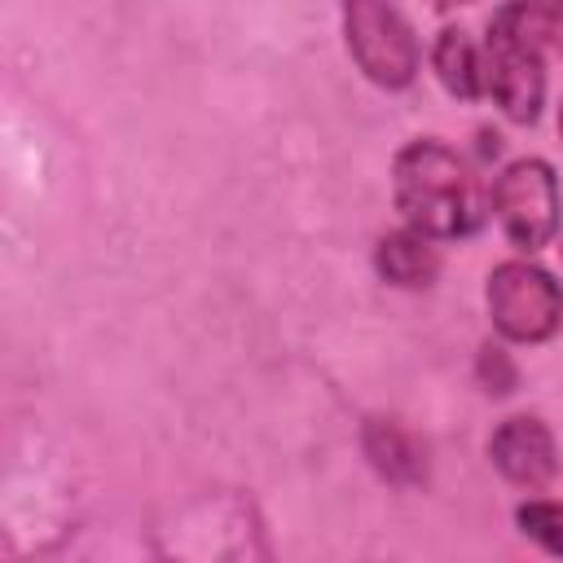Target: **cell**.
<instances>
[{"label": "cell", "instance_id": "obj_1", "mask_svg": "<svg viewBox=\"0 0 563 563\" xmlns=\"http://www.w3.org/2000/svg\"><path fill=\"white\" fill-rule=\"evenodd\" d=\"M396 207L422 238H466L484 224V194L466 163L440 141H413L391 167Z\"/></svg>", "mask_w": 563, "mask_h": 563}, {"label": "cell", "instance_id": "obj_2", "mask_svg": "<svg viewBox=\"0 0 563 563\" xmlns=\"http://www.w3.org/2000/svg\"><path fill=\"white\" fill-rule=\"evenodd\" d=\"M163 563H273L264 523L251 497L233 488L198 493L158 519L154 532Z\"/></svg>", "mask_w": 563, "mask_h": 563}, {"label": "cell", "instance_id": "obj_3", "mask_svg": "<svg viewBox=\"0 0 563 563\" xmlns=\"http://www.w3.org/2000/svg\"><path fill=\"white\" fill-rule=\"evenodd\" d=\"M488 312L506 339L541 343L563 325V290L545 268L528 260H510L497 264L488 277Z\"/></svg>", "mask_w": 563, "mask_h": 563}, {"label": "cell", "instance_id": "obj_4", "mask_svg": "<svg viewBox=\"0 0 563 563\" xmlns=\"http://www.w3.org/2000/svg\"><path fill=\"white\" fill-rule=\"evenodd\" d=\"M347 26V48L356 66L378 84V88H409L418 75V44L400 9L378 4V0H356L343 9Z\"/></svg>", "mask_w": 563, "mask_h": 563}, {"label": "cell", "instance_id": "obj_5", "mask_svg": "<svg viewBox=\"0 0 563 563\" xmlns=\"http://www.w3.org/2000/svg\"><path fill=\"white\" fill-rule=\"evenodd\" d=\"M493 211L519 251H541L559 229V180L550 163L519 158L493 185Z\"/></svg>", "mask_w": 563, "mask_h": 563}, {"label": "cell", "instance_id": "obj_6", "mask_svg": "<svg viewBox=\"0 0 563 563\" xmlns=\"http://www.w3.org/2000/svg\"><path fill=\"white\" fill-rule=\"evenodd\" d=\"M484 88L493 92V101L515 119V123H532L545 97V70L541 57L532 48H523L519 40L501 35L497 26H488V44H484Z\"/></svg>", "mask_w": 563, "mask_h": 563}, {"label": "cell", "instance_id": "obj_7", "mask_svg": "<svg viewBox=\"0 0 563 563\" xmlns=\"http://www.w3.org/2000/svg\"><path fill=\"white\" fill-rule=\"evenodd\" d=\"M488 457L519 488H545L559 471L554 435L537 418H506L488 440Z\"/></svg>", "mask_w": 563, "mask_h": 563}, {"label": "cell", "instance_id": "obj_8", "mask_svg": "<svg viewBox=\"0 0 563 563\" xmlns=\"http://www.w3.org/2000/svg\"><path fill=\"white\" fill-rule=\"evenodd\" d=\"M365 457L374 462V471L391 484H422L427 479V449L391 418H369L361 431Z\"/></svg>", "mask_w": 563, "mask_h": 563}, {"label": "cell", "instance_id": "obj_9", "mask_svg": "<svg viewBox=\"0 0 563 563\" xmlns=\"http://www.w3.org/2000/svg\"><path fill=\"white\" fill-rule=\"evenodd\" d=\"M493 26L510 40H519L523 48H532L537 57H563V4L554 0H523V4H506L493 13Z\"/></svg>", "mask_w": 563, "mask_h": 563}, {"label": "cell", "instance_id": "obj_10", "mask_svg": "<svg viewBox=\"0 0 563 563\" xmlns=\"http://www.w3.org/2000/svg\"><path fill=\"white\" fill-rule=\"evenodd\" d=\"M374 264L391 286H427L440 273V255L422 233H387L374 251Z\"/></svg>", "mask_w": 563, "mask_h": 563}, {"label": "cell", "instance_id": "obj_11", "mask_svg": "<svg viewBox=\"0 0 563 563\" xmlns=\"http://www.w3.org/2000/svg\"><path fill=\"white\" fill-rule=\"evenodd\" d=\"M435 75H440V84L453 92V97H462V101H475L479 97V88H484V62H479V53H475V44L466 40V31H440V40H435Z\"/></svg>", "mask_w": 563, "mask_h": 563}, {"label": "cell", "instance_id": "obj_12", "mask_svg": "<svg viewBox=\"0 0 563 563\" xmlns=\"http://www.w3.org/2000/svg\"><path fill=\"white\" fill-rule=\"evenodd\" d=\"M519 528L537 545H545L550 554L563 559V506L559 501H528V506H519Z\"/></svg>", "mask_w": 563, "mask_h": 563}, {"label": "cell", "instance_id": "obj_13", "mask_svg": "<svg viewBox=\"0 0 563 563\" xmlns=\"http://www.w3.org/2000/svg\"><path fill=\"white\" fill-rule=\"evenodd\" d=\"M475 374H479L484 391H493V396H510V391H515V383H519L510 352H506V347H497V343H484V347H479Z\"/></svg>", "mask_w": 563, "mask_h": 563}, {"label": "cell", "instance_id": "obj_14", "mask_svg": "<svg viewBox=\"0 0 563 563\" xmlns=\"http://www.w3.org/2000/svg\"><path fill=\"white\" fill-rule=\"evenodd\" d=\"M559 132H563V110H559Z\"/></svg>", "mask_w": 563, "mask_h": 563}]
</instances>
